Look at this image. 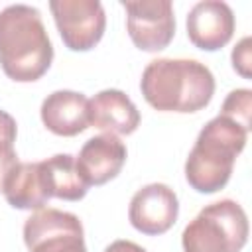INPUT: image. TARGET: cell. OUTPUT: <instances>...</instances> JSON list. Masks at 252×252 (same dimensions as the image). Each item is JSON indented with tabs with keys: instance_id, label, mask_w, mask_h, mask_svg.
I'll use <instances>...</instances> for the list:
<instances>
[{
	"instance_id": "9c48e42d",
	"label": "cell",
	"mask_w": 252,
	"mask_h": 252,
	"mask_svg": "<svg viewBox=\"0 0 252 252\" xmlns=\"http://www.w3.org/2000/svg\"><path fill=\"white\" fill-rule=\"evenodd\" d=\"M234 33V12L226 2L203 0L187 14V37L203 51L222 49Z\"/></svg>"
},
{
	"instance_id": "8992f818",
	"label": "cell",
	"mask_w": 252,
	"mask_h": 252,
	"mask_svg": "<svg viewBox=\"0 0 252 252\" xmlns=\"http://www.w3.org/2000/svg\"><path fill=\"white\" fill-rule=\"evenodd\" d=\"M49 10L71 51H89L102 39L106 14L98 0H51Z\"/></svg>"
},
{
	"instance_id": "ac0fdd59",
	"label": "cell",
	"mask_w": 252,
	"mask_h": 252,
	"mask_svg": "<svg viewBox=\"0 0 252 252\" xmlns=\"http://www.w3.org/2000/svg\"><path fill=\"white\" fill-rule=\"evenodd\" d=\"M104 252H148V250L132 240H114L104 248Z\"/></svg>"
},
{
	"instance_id": "6da1fadb",
	"label": "cell",
	"mask_w": 252,
	"mask_h": 252,
	"mask_svg": "<svg viewBox=\"0 0 252 252\" xmlns=\"http://www.w3.org/2000/svg\"><path fill=\"white\" fill-rule=\"evenodd\" d=\"M53 61V45L41 12L28 4L0 10V67L16 83L41 79Z\"/></svg>"
},
{
	"instance_id": "52a82bcc",
	"label": "cell",
	"mask_w": 252,
	"mask_h": 252,
	"mask_svg": "<svg viewBox=\"0 0 252 252\" xmlns=\"http://www.w3.org/2000/svg\"><path fill=\"white\" fill-rule=\"evenodd\" d=\"M126 30L142 51H161L175 35L173 4L169 0H124Z\"/></svg>"
},
{
	"instance_id": "5b68a950",
	"label": "cell",
	"mask_w": 252,
	"mask_h": 252,
	"mask_svg": "<svg viewBox=\"0 0 252 252\" xmlns=\"http://www.w3.org/2000/svg\"><path fill=\"white\" fill-rule=\"evenodd\" d=\"M24 242L30 252H87L79 217L51 207L26 219Z\"/></svg>"
},
{
	"instance_id": "277c9868",
	"label": "cell",
	"mask_w": 252,
	"mask_h": 252,
	"mask_svg": "<svg viewBox=\"0 0 252 252\" xmlns=\"http://www.w3.org/2000/svg\"><path fill=\"white\" fill-rule=\"evenodd\" d=\"M248 240V217L232 199H220L183 228V252H240Z\"/></svg>"
},
{
	"instance_id": "3957f363",
	"label": "cell",
	"mask_w": 252,
	"mask_h": 252,
	"mask_svg": "<svg viewBox=\"0 0 252 252\" xmlns=\"http://www.w3.org/2000/svg\"><path fill=\"white\" fill-rule=\"evenodd\" d=\"M248 132L226 116L211 118L199 132L185 161V179L197 193L220 191L246 146Z\"/></svg>"
},
{
	"instance_id": "8fae6325",
	"label": "cell",
	"mask_w": 252,
	"mask_h": 252,
	"mask_svg": "<svg viewBox=\"0 0 252 252\" xmlns=\"http://www.w3.org/2000/svg\"><path fill=\"white\" fill-rule=\"evenodd\" d=\"M43 126L55 136L71 138L91 126L89 98L77 91H55L47 94L39 108Z\"/></svg>"
},
{
	"instance_id": "e0dca14e",
	"label": "cell",
	"mask_w": 252,
	"mask_h": 252,
	"mask_svg": "<svg viewBox=\"0 0 252 252\" xmlns=\"http://www.w3.org/2000/svg\"><path fill=\"white\" fill-rule=\"evenodd\" d=\"M250 35H244L232 49V69L244 77V79H250L252 77V71H250V65H252V57H250Z\"/></svg>"
},
{
	"instance_id": "30bf717a",
	"label": "cell",
	"mask_w": 252,
	"mask_h": 252,
	"mask_svg": "<svg viewBox=\"0 0 252 252\" xmlns=\"http://www.w3.org/2000/svg\"><path fill=\"white\" fill-rule=\"evenodd\" d=\"M126 146L114 134H98L89 138L77 159V167L87 185H104L114 179L126 163Z\"/></svg>"
},
{
	"instance_id": "9a60e30c",
	"label": "cell",
	"mask_w": 252,
	"mask_h": 252,
	"mask_svg": "<svg viewBox=\"0 0 252 252\" xmlns=\"http://www.w3.org/2000/svg\"><path fill=\"white\" fill-rule=\"evenodd\" d=\"M16 134H18L16 120L12 118V114H8L6 110L0 108V191L4 187L8 173L18 163V156L14 150Z\"/></svg>"
},
{
	"instance_id": "5bb4252c",
	"label": "cell",
	"mask_w": 252,
	"mask_h": 252,
	"mask_svg": "<svg viewBox=\"0 0 252 252\" xmlns=\"http://www.w3.org/2000/svg\"><path fill=\"white\" fill-rule=\"evenodd\" d=\"M39 167H41V175H43V183L49 199L57 197L63 201H81L87 195L89 185L77 167L75 156L55 154L39 161Z\"/></svg>"
},
{
	"instance_id": "7a4b0ae2",
	"label": "cell",
	"mask_w": 252,
	"mask_h": 252,
	"mask_svg": "<svg viewBox=\"0 0 252 252\" xmlns=\"http://www.w3.org/2000/svg\"><path fill=\"white\" fill-rule=\"evenodd\" d=\"M140 89L146 102L159 112H197L215 94V77L197 59H154L146 65Z\"/></svg>"
},
{
	"instance_id": "4fadbf2b",
	"label": "cell",
	"mask_w": 252,
	"mask_h": 252,
	"mask_svg": "<svg viewBox=\"0 0 252 252\" xmlns=\"http://www.w3.org/2000/svg\"><path fill=\"white\" fill-rule=\"evenodd\" d=\"M2 193L14 209L39 211L47 205L49 195L45 191L39 161H18L8 173Z\"/></svg>"
},
{
	"instance_id": "7c38bea8",
	"label": "cell",
	"mask_w": 252,
	"mask_h": 252,
	"mask_svg": "<svg viewBox=\"0 0 252 252\" xmlns=\"http://www.w3.org/2000/svg\"><path fill=\"white\" fill-rule=\"evenodd\" d=\"M91 126L104 134L128 136L140 126V112L130 96L118 89H104L89 100Z\"/></svg>"
},
{
	"instance_id": "2e32d148",
	"label": "cell",
	"mask_w": 252,
	"mask_h": 252,
	"mask_svg": "<svg viewBox=\"0 0 252 252\" xmlns=\"http://www.w3.org/2000/svg\"><path fill=\"white\" fill-rule=\"evenodd\" d=\"M250 114H252V91L250 89H234L228 93V96L222 102L220 116L230 118L238 126H242L246 132H250Z\"/></svg>"
},
{
	"instance_id": "ba28073f",
	"label": "cell",
	"mask_w": 252,
	"mask_h": 252,
	"mask_svg": "<svg viewBox=\"0 0 252 252\" xmlns=\"http://www.w3.org/2000/svg\"><path fill=\"white\" fill-rule=\"evenodd\" d=\"M179 215V201L175 191L165 183H150L138 189L128 207L130 224L148 236L167 232Z\"/></svg>"
}]
</instances>
